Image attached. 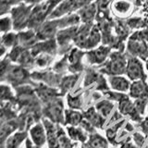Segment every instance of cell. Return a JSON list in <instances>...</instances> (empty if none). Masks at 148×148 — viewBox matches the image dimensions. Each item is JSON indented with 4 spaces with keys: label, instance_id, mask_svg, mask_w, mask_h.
<instances>
[{
    "label": "cell",
    "instance_id": "9c48e42d",
    "mask_svg": "<svg viewBox=\"0 0 148 148\" xmlns=\"http://www.w3.org/2000/svg\"><path fill=\"white\" fill-rule=\"evenodd\" d=\"M81 117L80 115H79L78 113H75V112H71V114H69V121H71V123H78L79 120H80Z\"/></svg>",
    "mask_w": 148,
    "mask_h": 148
},
{
    "label": "cell",
    "instance_id": "7a4b0ae2",
    "mask_svg": "<svg viewBox=\"0 0 148 148\" xmlns=\"http://www.w3.org/2000/svg\"><path fill=\"white\" fill-rule=\"evenodd\" d=\"M124 66H125L124 58L119 57V56H115L112 59V61L110 62L108 68H109L110 72L115 73V74H119V73L123 72Z\"/></svg>",
    "mask_w": 148,
    "mask_h": 148
},
{
    "label": "cell",
    "instance_id": "6da1fadb",
    "mask_svg": "<svg viewBox=\"0 0 148 148\" xmlns=\"http://www.w3.org/2000/svg\"><path fill=\"white\" fill-rule=\"evenodd\" d=\"M127 73L129 74L130 78L132 79H139L143 76V71L140 62L136 59H132L129 61Z\"/></svg>",
    "mask_w": 148,
    "mask_h": 148
},
{
    "label": "cell",
    "instance_id": "277c9868",
    "mask_svg": "<svg viewBox=\"0 0 148 148\" xmlns=\"http://www.w3.org/2000/svg\"><path fill=\"white\" fill-rule=\"evenodd\" d=\"M111 85L117 90L125 91L129 88V82L123 78H111Z\"/></svg>",
    "mask_w": 148,
    "mask_h": 148
},
{
    "label": "cell",
    "instance_id": "52a82bcc",
    "mask_svg": "<svg viewBox=\"0 0 148 148\" xmlns=\"http://www.w3.org/2000/svg\"><path fill=\"white\" fill-rule=\"evenodd\" d=\"M97 108L100 110V112L103 115H108L112 108V105L108 103V102H103V103L99 104V106H97Z\"/></svg>",
    "mask_w": 148,
    "mask_h": 148
},
{
    "label": "cell",
    "instance_id": "3957f363",
    "mask_svg": "<svg viewBox=\"0 0 148 148\" xmlns=\"http://www.w3.org/2000/svg\"><path fill=\"white\" fill-rule=\"evenodd\" d=\"M148 95L147 88L143 82H136L132 85V95L134 97H142Z\"/></svg>",
    "mask_w": 148,
    "mask_h": 148
},
{
    "label": "cell",
    "instance_id": "ba28073f",
    "mask_svg": "<svg viewBox=\"0 0 148 148\" xmlns=\"http://www.w3.org/2000/svg\"><path fill=\"white\" fill-rule=\"evenodd\" d=\"M92 145L95 147V148H101V147H105L106 146V143L103 139L101 138H96L95 140L92 141Z\"/></svg>",
    "mask_w": 148,
    "mask_h": 148
},
{
    "label": "cell",
    "instance_id": "5b68a950",
    "mask_svg": "<svg viewBox=\"0 0 148 148\" xmlns=\"http://www.w3.org/2000/svg\"><path fill=\"white\" fill-rule=\"evenodd\" d=\"M32 138H34V142L37 143V145H43L45 142V135H44V132L43 129H42L40 126L35 127L34 130H32Z\"/></svg>",
    "mask_w": 148,
    "mask_h": 148
},
{
    "label": "cell",
    "instance_id": "8992f818",
    "mask_svg": "<svg viewBox=\"0 0 148 148\" xmlns=\"http://www.w3.org/2000/svg\"><path fill=\"white\" fill-rule=\"evenodd\" d=\"M108 52V48L101 47L99 50L95 51V52H92V54H90V55H92V62H102L105 59V58L106 57Z\"/></svg>",
    "mask_w": 148,
    "mask_h": 148
}]
</instances>
